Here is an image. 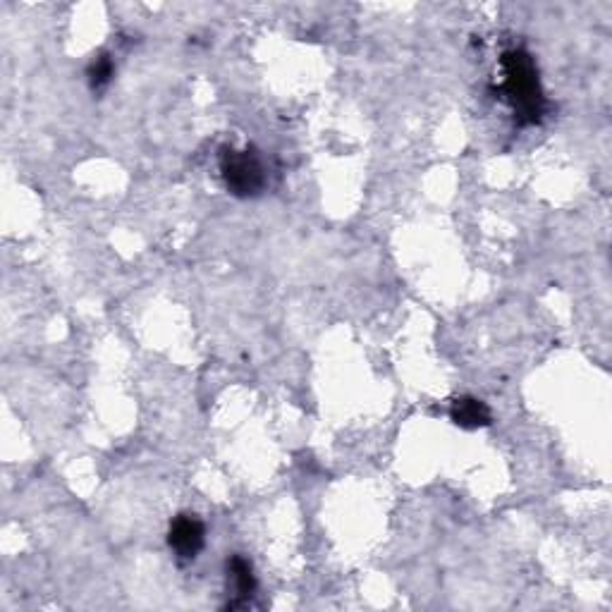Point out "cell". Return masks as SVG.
<instances>
[{
  "instance_id": "cell-4",
  "label": "cell",
  "mask_w": 612,
  "mask_h": 612,
  "mask_svg": "<svg viewBox=\"0 0 612 612\" xmlns=\"http://www.w3.org/2000/svg\"><path fill=\"white\" fill-rule=\"evenodd\" d=\"M450 419L455 421L459 428L474 431V428L491 426L493 414L486 402L476 400V397H457L450 407Z\"/></svg>"
},
{
  "instance_id": "cell-3",
  "label": "cell",
  "mask_w": 612,
  "mask_h": 612,
  "mask_svg": "<svg viewBox=\"0 0 612 612\" xmlns=\"http://www.w3.org/2000/svg\"><path fill=\"white\" fill-rule=\"evenodd\" d=\"M204 541L206 529L197 514H177L168 531V546L173 548L177 558L182 562L194 560L201 553V548H204Z\"/></svg>"
},
{
  "instance_id": "cell-1",
  "label": "cell",
  "mask_w": 612,
  "mask_h": 612,
  "mask_svg": "<svg viewBox=\"0 0 612 612\" xmlns=\"http://www.w3.org/2000/svg\"><path fill=\"white\" fill-rule=\"evenodd\" d=\"M500 65H503L505 77L503 91L517 120L524 125L541 120L543 110H546V96H543L534 58L522 48H512L503 55Z\"/></svg>"
},
{
  "instance_id": "cell-6",
  "label": "cell",
  "mask_w": 612,
  "mask_h": 612,
  "mask_svg": "<svg viewBox=\"0 0 612 612\" xmlns=\"http://www.w3.org/2000/svg\"><path fill=\"white\" fill-rule=\"evenodd\" d=\"M113 72H115L113 60H110L108 55H101V58H96L94 63L89 65V84L94 89L106 87V84L110 82V77H113Z\"/></svg>"
},
{
  "instance_id": "cell-2",
  "label": "cell",
  "mask_w": 612,
  "mask_h": 612,
  "mask_svg": "<svg viewBox=\"0 0 612 612\" xmlns=\"http://www.w3.org/2000/svg\"><path fill=\"white\" fill-rule=\"evenodd\" d=\"M220 173H223L225 187L235 197L249 199L263 192L266 187V170H263L261 158L254 149L235 151L228 149L220 156Z\"/></svg>"
},
{
  "instance_id": "cell-5",
  "label": "cell",
  "mask_w": 612,
  "mask_h": 612,
  "mask_svg": "<svg viewBox=\"0 0 612 612\" xmlns=\"http://www.w3.org/2000/svg\"><path fill=\"white\" fill-rule=\"evenodd\" d=\"M230 577H232V586H235V596L237 601H249L252 598V593L256 591V579H254V569L252 562L247 558H242V555H235V558L230 560Z\"/></svg>"
}]
</instances>
